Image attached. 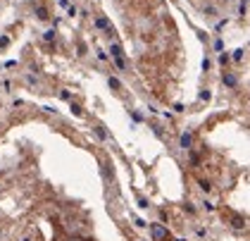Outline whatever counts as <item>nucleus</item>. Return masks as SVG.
<instances>
[{"mask_svg": "<svg viewBox=\"0 0 250 241\" xmlns=\"http://www.w3.org/2000/svg\"><path fill=\"white\" fill-rule=\"evenodd\" d=\"M233 227H238V229H241V227H243V220H241V217H233Z\"/></svg>", "mask_w": 250, "mask_h": 241, "instance_id": "nucleus-13", "label": "nucleus"}, {"mask_svg": "<svg viewBox=\"0 0 250 241\" xmlns=\"http://www.w3.org/2000/svg\"><path fill=\"white\" fill-rule=\"evenodd\" d=\"M191 141H193V136H191V134H184V136H181V148H191Z\"/></svg>", "mask_w": 250, "mask_h": 241, "instance_id": "nucleus-3", "label": "nucleus"}, {"mask_svg": "<svg viewBox=\"0 0 250 241\" xmlns=\"http://www.w3.org/2000/svg\"><path fill=\"white\" fill-rule=\"evenodd\" d=\"M224 84H226V86H236V76H233V74H226V76H224Z\"/></svg>", "mask_w": 250, "mask_h": 241, "instance_id": "nucleus-4", "label": "nucleus"}, {"mask_svg": "<svg viewBox=\"0 0 250 241\" xmlns=\"http://www.w3.org/2000/svg\"><path fill=\"white\" fill-rule=\"evenodd\" d=\"M43 38H45V41H53V38H55V29H48V31L43 34Z\"/></svg>", "mask_w": 250, "mask_h": 241, "instance_id": "nucleus-8", "label": "nucleus"}, {"mask_svg": "<svg viewBox=\"0 0 250 241\" xmlns=\"http://www.w3.org/2000/svg\"><path fill=\"white\" fill-rule=\"evenodd\" d=\"M36 14H38V19H48V10H45V7H38Z\"/></svg>", "mask_w": 250, "mask_h": 241, "instance_id": "nucleus-5", "label": "nucleus"}, {"mask_svg": "<svg viewBox=\"0 0 250 241\" xmlns=\"http://www.w3.org/2000/svg\"><path fill=\"white\" fill-rule=\"evenodd\" d=\"M200 189H203V191H205V193H207V191H210V189H212V186H210V181H200Z\"/></svg>", "mask_w": 250, "mask_h": 241, "instance_id": "nucleus-11", "label": "nucleus"}, {"mask_svg": "<svg viewBox=\"0 0 250 241\" xmlns=\"http://www.w3.org/2000/svg\"><path fill=\"white\" fill-rule=\"evenodd\" d=\"M164 236H167L164 224H153V239H155V241H162Z\"/></svg>", "mask_w": 250, "mask_h": 241, "instance_id": "nucleus-2", "label": "nucleus"}, {"mask_svg": "<svg viewBox=\"0 0 250 241\" xmlns=\"http://www.w3.org/2000/svg\"><path fill=\"white\" fill-rule=\"evenodd\" d=\"M221 48H224V43H221V41L217 38V41H215V50H221Z\"/></svg>", "mask_w": 250, "mask_h": 241, "instance_id": "nucleus-17", "label": "nucleus"}, {"mask_svg": "<svg viewBox=\"0 0 250 241\" xmlns=\"http://www.w3.org/2000/svg\"><path fill=\"white\" fill-rule=\"evenodd\" d=\"M110 86H112V88H122V81H119L117 76H110Z\"/></svg>", "mask_w": 250, "mask_h": 241, "instance_id": "nucleus-6", "label": "nucleus"}, {"mask_svg": "<svg viewBox=\"0 0 250 241\" xmlns=\"http://www.w3.org/2000/svg\"><path fill=\"white\" fill-rule=\"evenodd\" d=\"M60 96H62V100H69V98H72V93H69V91H62Z\"/></svg>", "mask_w": 250, "mask_h": 241, "instance_id": "nucleus-16", "label": "nucleus"}, {"mask_svg": "<svg viewBox=\"0 0 250 241\" xmlns=\"http://www.w3.org/2000/svg\"><path fill=\"white\" fill-rule=\"evenodd\" d=\"M95 136H98V138H107V134H105L102 127H95Z\"/></svg>", "mask_w": 250, "mask_h": 241, "instance_id": "nucleus-7", "label": "nucleus"}, {"mask_svg": "<svg viewBox=\"0 0 250 241\" xmlns=\"http://www.w3.org/2000/svg\"><path fill=\"white\" fill-rule=\"evenodd\" d=\"M95 24H98V29H107V19H105V17H100Z\"/></svg>", "mask_w": 250, "mask_h": 241, "instance_id": "nucleus-9", "label": "nucleus"}, {"mask_svg": "<svg viewBox=\"0 0 250 241\" xmlns=\"http://www.w3.org/2000/svg\"><path fill=\"white\" fill-rule=\"evenodd\" d=\"M72 112H74L76 117H81V107H79V105H74V103H72Z\"/></svg>", "mask_w": 250, "mask_h": 241, "instance_id": "nucleus-12", "label": "nucleus"}, {"mask_svg": "<svg viewBox=\"0 0 250 241\" xmlns=\"http://www.w3.org/2000/svg\"><path fill=\"white\" fill-rule=\"evenodd\" d=\"M138 208H143V210H145V208H148V201H145V198H138Z\"/></svg>", "mask_w": 250, "mask_h": 241, "instance_id": "nucleus-14", "label": "nucleus"}, {"mask_svg": "<svg viewBox=\"0 0 250 241\" xmlns=\"http://www.w3.org/2000/svg\"><path fill=\"white\" fill-rule=\"evenodd\" d=\"M110 55L114 57V62H117V67H119V69H126L124 50H122V45H119V43H112V45H110Z\"/></svg>", "mask_w": 250, "mask_h": 241, "instance_id": "nucleus-1", "label": "nucleus"}, {"mask_svg": "<svg viewBox=\"0 0 250 241\" xmlns=\"http://www.w3.org/2000/svg\"><path fill=\"white\" fill-rule=\"evenodd\" d=\"M200 100H210V91H203L200 93Z\"/></svg>", "mask_w": 250, "mask_h": 241, "instance_id": "nucleus-15", "label": "nucleus"}, {"mask_svg": "<svg viewBox=\"0 0 250 241\" xmlns=\"http://www.w3.org/2000/svg\"><path fill=\"white\" fill-rule=\"evenodd\" d=\"M243 53H245L243 48H238V50H233V60H241V57H243Z\"/></svg>", "mask_w": 250, "mask_h": 241, "instance_id": "nucleus-10", "label": "nucleus"}]
</instances>
